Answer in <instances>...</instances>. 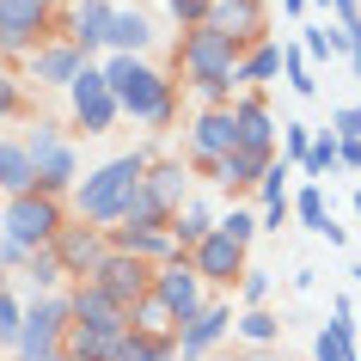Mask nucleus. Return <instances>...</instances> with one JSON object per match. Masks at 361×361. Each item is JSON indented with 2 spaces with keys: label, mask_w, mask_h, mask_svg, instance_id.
<instances>
[{
  "label": "nucleus",
  "mask_w": 361,
  "mask_h": 361,
  "mask_svg": "<svg viewBox=\"0 0 361 361\" xmlns=\"http://www.w3.org/2000/svg\"><path fill=\"white\" fill-rule=\"evenodd\" d=\"M98 74H104L116 111L129 123H147V129H171L178 123V80L159 74L147 56H104Z\"/></svg>",
  "instance_id": "1"
},
{
  "label": "nucleus",
  "mask_w": 361,
  "mask_h": 361,
  "mask_svg": "<svg viewBox=\"0 0 361 361\" xmlns=\"http://www.w3.org/2000/svg\"><path fill=\"white\" fill-rule=\"evenodd\" d=\"M147 159H153L147 147H135V153H116L104 166H92L74 190H68V214L86 221V227H116L123 209H129V196L141 190V178H147Z\"/></svg>",
  "instance_id": "2"
},
{
  "label": "nucleus",
  "mask_w": 361,
  "mask_h": 361,
  "mask_svg": "<svg viewBox=\"0 0 361 361\" xmlns=\"http://www.w3.org/2000/svg\"><path fill=\"white\" fill-rule=\"evenodd\" d=\"M25 153H31V171H37V190L68 202V190L80 184V147L68 141V129L49 123V116H37L31 135H25Z\"/></svg>",
  "instance_id": "3"
},
{
  "label": "nucleus",
  "mask_w": 361,
  "mask_h": 361,
  "mask_svg": "<svg viewBox=\"0 0 361 361\" xmlns=\"http://www.w3.org/2000/svg\"><path fill=\"white\" fill-rule=\"evenodd\" d=\"M68 221H74L68 202H61V196H43V190H25V196H6V202H0V233L19 239L25 251H49Z\"/></svg>",
  "instance_id": "4"
},
{
  "label": "nucleus",
  "mask_w": 361,
  "mask_h": 361,
  "mask_svg": "<svg viewBox=\"0 0 361 361\" xmlns=\"http://www.w3.org/2000/svg\"><path fill=\"white\" fill-rule=\"evenodd\" d=\"M239 43L221 37V31H209V25H196V31H178V49H171V61H178V74L184 86H209V80H233V68H239Z\"/></svg>",
  "instance_id": "5"
},
{
  "label": "nucleus",
  "mask_w": 361,
  "mask_h": 361,
  "mask_svg": "<svg viewBox=\"0 0 361 361\" xmlns=\"http://www.w3.org/2000/svg\"><path fill=\"white\" fill-rule=\"evenodd\" d=\"M61 19H68V6H43V0H0V68H13L25 61L37 43L61 37Z\"/></svg>",
  "instance_id": "6"
},
{
  "label": "nucleus",
  "mask_w": 361,
  "mask_h": 361,
  "mask_svg": "<svg viewBox=\"0 0 361 361\" xmlns=\"http://www.w3.org/2000/svg\"><path fill=\"white\" fill-rule=\"evenodd\" d=\"M153 300L166 306V319H171V337H178V324H190L202 306L214 300L209 288H202V276L190 269V257H171V264H159L153 269V288H147Z\"/></svg>",
  "instance_id": "7"
},
{
  "label": "nucleus",
  "mask_w": 361,
  "mask_h": 361,
  "mask_svg": "<svg viewBox=\"0 0 361 361\" xmlns=\"http://www.w3.org/2000/svg\"><path fill=\"white\" fill-rule=\"evenodd\" d=\"M68 123H74L80 135H111L116 123H123L111 86H104V74H98V61H86V68L74 74V86H68Z\"/></svg>",
  "instance_id": "8"
},
{
  "label": "nucleus",
  "mask_w": 361,
  "mask_h": 361,
  "mask_svg": "<svg viewBox=\"0 0 361 361\" xmlns=\"http://www.w3.org/2000/svg\"><path fill=\"white\" fill-rule=\"evenodd\" d=\"M104 251H111V233L104 227H86V221H68L56 233V245L49 257L61 264V282H92V269L104 264Z\"/></svg>",
  "instance_id": "9"
},
{
  "label": "nucleus",
  "mask_w": 361,
  "mask_h": 361,
  "mask_svg": "<svg viewBox=\"0 0 361 361\" xmlns=\"http://www.w3.org/2000/svg\"><path fill=\"white\" fill-rule=\"evenodd\" d=\"M227 111H233V147L257 153V159H276V153H282V123L269 116L264 92H239Z\"/></svg>",
  "instance_id": "10"
},
{
  "label": "nucleus",
  "mask_w": 361,
  "mask_h": 361,
  "mask_svg": "<svg viewBox=\"0 0 361 361\" xmlns=\"http://www.w3.org/2000/svg\"><path fill=\"white\" fill-rule=\"evenodd\" d=\"M92 288L111 294L123 312H135V306L147 300V288H153V269L141 264V257H129V251H104V264L92 269Z\"/></svg>",
  "instance_id": "11"
},
{
  "label": "nucleus",
  "mask_w": 361,
  "mask_h": 361,
  "mask_svg": "<svg viewBox=\"0 0 361 361\" xmlns=\"http://www.w3.org/2000/svg\"><path fill=\"white\" fill-rule=\"evenodd\" d=\"M190 269L202 276V288H209V294H233V288H239V276H245V245H233V239L209 233V239L190 251Z\"/></svg>",
  "instance_id": "12"
},
{
  "label": "nucleus",
  "mask_w": 361,
  "mask_h": 361,
  "mask_svg": "<svg viewBox=\"0 0 361 361\" xmlns=\"http://www.w3.org/2000/svg\"><path fill=\"white\" fill-rule=\"evenodd\" d=\"M86 68V56H80L68 37H49V43H37L31 56H25V86H56V92H68L74 86V74Z\"/></svg>",
  "instance_id": "13"
},
{
  "label": "nucleus",
  "mask_w": 361,
  "mask_h": 361,
  "mask_svg": "<svg viewBox=\"0 0 361 361\" xmlns=\"http://www.w3.org/2000/svg\"><path fill=\"white\" fill-rule=\"evenodd\" d=\"M209 31H221L239 49H251V43L269 37V6L264 0H209Z\"/></svg>",
  "instance_id": "14"
},
{
  "label": "nucleus",
  "mask_w": 361,
  "mask_h": 361,
  "mask_svg": "<svg viewBox=\"0 0 361 361\" xmlns=\"http://www.w3.org/2000/svg\"><path fill=\"white\" fill-rule=\"evenodd\" d=\"M227 331H233V300H227V294H214L190 324H178V361H202Z\"/></svg>",
  "instance_id": "15"
},
{
  "label": "nucleus",
  "mask_w": 361,
  "mask_h": 361,
  "mask_svg": "<svg viewBox=\"0 0 361 361\" xmlns=\"http://www.w3.org/2000/svg\"><path fill=\"white\" fill-rule=\"evenodd\" d=\"M104 31H111V0H74L68 19H61V37L86 61H104Z\"/></svg>",
  "instance_id": "16"
},
{
  "label": "nucleus",
  "mask_w": 361,
  "mask_h": 361,
  "mask_svg": "<svg viewBox=\"0 0 361 361\" xmlns=\"http://www.w3.org/2000/svg\"><path fill=\"white\" fill-rule=\"evenodd\" d=\"M68 324H92V331H129V312L111 300V294H98L92 282H68Z\"/></svg>",
  "instance_id": "17"
},
{
  "label": "nucleus",
  "mask_w": 361,
  "mask_h": 361,
  "mask_svg": "<svg viewBox=\"0 0 361 361\" xmlns=\"http://www.w3.org/2000/svg\"><path fill=\"white\" fill-rule=\"evenodd\" d=\"M141 190H147L166 214H178V209L196 196V178H190V166H184V159H147V178H141Z\"/></svg>",
  "instance_id": "18"
},
{
  "label": "nucleus",
  "mask_w": 361,
  "mask_h": 361,
  "mask_svg": "<svg viewBox=\"0 0 361 361\" xmlns=\"http://www.w3.org/2000/svg\"><path fill=\"white\" fill-rule=\"evenodd\" d=\"M153 49V19L141 6H111V31H104V56H147Z\"/></svg>",
  "instance_id": "19"
},
{
  "label": "nucleus",
  "mask_w": 361,
  "mask_h": 361,
  "mask_svg": "<svg viewBox=\"0 0 361 361\" xmlns=\"http://www.w3.org/2000/svg\"><path fill=\"white\" fill-rule=\"evenodd\" d=\"M104 233H111V251H129V257H141L147 269H159V264L178 257V245H171L166 227H104Z\"/></svg>",
  "instance_id": "20"
},
{
  "label": "nucleus",
  "mask_w": 361,
  "mask_h": 361,
  "mask_svg": "<svg viewBox=\"0 0 361 361\" xmlns=\"http://www.w3.org/2000/svg\"><path fill=\"white\" fill-rule=\"evenodd\" d=\"M288 209H294V221H300L306 233H319V239H331V245H349V227H337L331 209H324V184H300V190L288 196Z\"/></svg>",
  "instance_id": "21"
},
{
  "label": "nucleus",
  "mask_w": 361,
  "mask_h": 361,
  "mask_svg": "<svg viewBox=\"0 0 361 361\" xmlns=\"http://www.w3.org/2000/svg\"><path fill=\"white\" fill-rule=\"evenodd\" d=\"M166 233H171V245H178V257H190V251L214 233V202L209 196H190V202L166 221Z\"/></svg>",
  "instance_id": "22"
},
{
  "label": "nucleus",
  "mask_w": 361,
  "mask_h": 361,
  "mask_svg": "<svg viewBox=\"0 0 361 361\" xmlns=\"http://www.w3.org/2000/svg\"><path fill=\"white\" fill-rule=\"evenodd\" d=\"M269 80H282V43L276 37L251 43L245 56H239V68H233V86H239V92H257V86H269Z\"/></svg>",
  "instance_id": "23"
},
{
  "label": "nucleus",
  "mask_w": 361,
  "mask_h": 361,
  "mask_svg": "<svg viewBox=\"0 0 361 361\" xmlns=\"http://www.w3.org/2000/svg\"><path fill=\"white\" fill-rule=\"evenodd\" d=\"M129 331H92V324H68L61 331V361H111V349Z\"/></svg>",
  "instance_id": "24"
},
{
  "label": "nucleus",
  "mask_w": 361,
  "mask_h": 361,
  "mask_svg": "<svg viewBox=\"0 0 361 361\" xmlns=\"http://www.w3.org/2000/svg\"><path fill=\"white\" fill-rule=\"evenodd\" d=\"M264 166L269 159H257V153H245V147H233L227 159H214V171H209V184H221L227 196H245L257 178H264Z\"/></svg>",
  "instance_id": "25"
},
{
  "label": "nucleus",
  "mask_w": 361,
  "mask_h": 361,
  "mask_svg": "<svg viewBox=\"0 0 361 361\" xmlns=\"http://www.w3.org/2000/svg\"><path fill=\"white\" fill-rule=\"evenodd\" d=\"M25 190H37V171H31V153H25V141H0V202L6 196H25Z\"/></svg>",
  "instance_id": "26"
},
{
  "label": "nucleus",
  "mask_w": 361,
  "mask_h": 361,
  "mask_svg": "<svg viewBox=\"0 0 361 361\" xmlns=\"http://www.w3.org/2000/svg\"><path fill=\"white\" fill-rule=\"evenodd\" d=\"M312 355H319V361H361V349H355V319L324 324L319 337H312Z\"/></svg>",
  "instance_id": "27"
},
{
  "label": "nucleus",
  "mask_w": 361,
  "mask_h": 361,
  "mask_svg": "<svg viewBox=\"0 0 361 361\" xmlns=\"http://www.w3.org/2000/svg\"><path fill=\"white\" fill-rule=\"evenodd\" d=\"M300 49H306V61H343V25L337 19L300 25Z\"/></svg>",
  "instance_id": "28"
},
{
  "label": "nucleus",
  "mask_w": 361,
  "mask_h": 361,
  "mask_svg": "<svg viewBox=\"0 0 361 361\" xmlns=\"http://www.w3.org/2000/svg\"><path fill=\"white\" fill-rule=\"evenodd\" d=\"M61 264L56 257H49V251H37V257H31V264H25V294L19 300H31V294H61Z\"/></svg>",
  "instance_id": "29"
},
{
  "label": "nucleus",
  "mask_w": 361,
  "mask_h": 361,
  "mask_svg": "<svg viewBox=\"0 0 361 361\" xmlns=\"http://www.w3.org/2000/svg\"><path fill=\"white\" fill-rule=\"evenodd\" d=\"M324 171H337V135H331V129H312V147H306L300 178H306V184H319Z\"/></svg>",
  "instance_id": "30"
},
{
  "label": "nucleus",
  "mask_w": 361,
  "mask_h": 361,
  "mask_svg": "<svg viewBox=\"0 0 361 361\" xmlns=\"http://www.w3.org/2000/svg\"><path fill=\"white\" fill-rule=\"evenodd\" d=\"M233 331L245 343H276L282 337V319H276L269 306H251V312H233Z\"/></svg>",
  "instance_id": "31"
},
{
  "label": "nucleus",
  "mask_w": 361,
  "mask_h": 361,
  "mask_svg": "<svg viewBox=\"0 0 361 361\" xmlns=\"http://www.w3.org/2000/svg\"><path fill=\"white\" fill-rule=\"evenodd\" d=\"M288 178H294V166H288L282 153H276V159L264 166V178L251 184V196H257V209H269V202H288Z\"/></svg>",
  "instance_id": "32"
},
{
  "label": "nucleus",
  "mask_w": 361,
  "mask_h": 361,
  "mask_svg": "<svg viewBox=\"0 0 361 361\" xmlns=\"http://www.w3.org/2000/svg\"><path fill=\"white\" fill-rule=\"evenodd\" d=\"M214 233H221V239H233V245H251V239H257V209L233 202L227 214H214Z\"/></svg>",
  "instance_id": "33"
},
{
  "label": "nucleus",
  "mask_w": 361,
  "mask_h": 361,
  "mask_svg": "<svg viewBox=\"0 0 361 361\" xmlns=\"http://www.w3.org/2000/svg\"><path fill=\"white\" fill-rule=\"evenodd\" d=\"M282 80L294 86L300 98H312L319 92V80H312V61H306V49L300 43H282Z\"/></svg>",
  "instance_id": "34"
},
{
  "label": "nucleus",
  "mask_w": 361,
  "mask_h": 361,
  "mask_svg": "<svg viewBox=\"0 0 361 361\" xmlns=\"http://www.w3.org/2000/svg\"><path fill=\"white\" fill-rule=\"evenodd\" d=\"M166 221H171V214L159 209V202H153L147 190H135V196H129V209H123V221H116V227H166Z\"/></svg>",
  "instance_id": "35"
},
{
  "label": "nucleus",
  "mask_w": 361,
  "mask_h": 361,
  "mask_svg": "<svg viewBox=\"0 0 361 361\" xmlns=\"http://www.w3.org/2000/svg\"><path fill=\"white\" fill-rule=\"evenodd\" d=\"M129 331H141V337H171V319H166V306H159V300L147 294V300H141V306L129 312Z\"/></svg>",
  "instance_id": "36"
},
{
  "label": "nucleus",
  "mask_w": 361,
  "mask_h": 361,
  "mask_svg": "<svg viewBox=\"0 0 361 361\" xmlns=\"http://www.w3.org/2000/svg\"><path fill=\"white\" fill-rule=\"evenodd\" d=\"M19 324H25V300L13 294V282H6V288H0V349L19 343Z\"/></svg>",
  "instance_id": "37"
},
{
  "label": "nucleus",
  "mask_w": 361,
  "mask_h": 361,
  "mask_svg": "<svg viewBox=\"0 0 361 361\" xmlns=\"http://www.w3.org/2000/svg\"><path fill=\"white\" fill-rule=\"evenodd\" d=\"M269 269H251L245 264V276H239V312H251V306H269Z\"/></svg>",
  "instance_id": "38"
},
{
  "label": "nucleus",
  "mask_w": 361,
  "mask_h": 361,
  "mask_svg": "<svg viewBox=\"0 0 361 361\" xmlns=\"http://www.w3.org/2000/svg\"><path fill=\"white\" fill-rule=\"evenodd\" d=\"M31 104H25V80L13 74V68H0V123H13V116H25Z\"/></svg>",
  "instance_id": "39"
},
{
  "label": "nucleus",
  "mask_w": 361,
  "mask_h": 361,
  "mask_svg": "<svg viewBox=\"0 0 361 361\" xmlns=\"http://www.w3.org/2000/svg\"><path fill=\"white\" fill-rule=\"evenodd\" d=\"M306 147H312V129H306V123H282V159L294 171L306 166Z\"/></svg>",
  "instance_id": "40"
},
{
  "label": "nucleus",
  "mask_w": 361,
  "mask_h": 361,
  "mask_svg": "<svg viewBox=\"0 0 361 361\" xmlns=\"http://www.w3.org/2000/svg\"><path fill=\"white\" fill-rule=\"evenodd\" d=\"M166 13L178 31H196V25H209V0H166Z\"/></svg>",
  "instance_id": "41"
},
{
  "label": "nucleus",
  "mask_w": 361,
  "mask_h": 361,
  "mask_svg": "<svg viewBox=\"0 0 361 361\" xmlns=\"http://www.w3.org/2000/svg\"><path fill=\"white\" fill-rule=\"evenodd\" d=\"M135 361H178V337H141L135 331Z\"/></svg>",
  "instance_id": "42"
},
{
  "label": "nucleus",
  "mask_w": 361,
  "mask_h": 361,
  "mask_svg": "<svg viewBox=\"0 0 361 361\" xmlns=\"http://www.w3.org/2000/svg\"><path fill=\"white\" fill-rule=\"evenodd\" d=\"M31 257H37V251H25L19 239H6V233H0V269H6V282H13V276H25V264H31Z\"/></svg>",
  "instance_id": "43"
},
{
  "label": "nucleus",
  "mask_w": 361,
  "mask_h": 361,
  "mask_svg": "<svg viewBox=\"0 0 361 361\" xmlns=\"http://www.w3.org/2000/svg\"><path fill=\"white\" fill-rule=\"evenodd\" d=\"M331 135H337V141H361V104L331 111Z\"/></svg>",
  "instance_id": "44"
},
{
  "label": "nucleus",
  "mask_w": 361,
  "mask_h": 361,
  "mask_svg": "<svg viewBox=\"0 0 361 361\" xmlns=\"http://www.w3.org/2000/svg\"><path fill=\"white\" fill-rule=\"evenodd\" d=\"M288 214H294L288 202H269V209H257V233H282V227H288Z\"/></svg>",
  "instance_id": "45"
},
{
  "label": "nucleus",
  "mask_w": 361,
  "mask_h": 361,
  "mask_svg": "<svg viewBox=\"0 0 361 361\" xmlns=\"http://www.w3.org/2000/svg\"><path fill=\"white\" fill-rule=\"evenodd\" d=\"M337 166L361 171V141H337Z\"/></svg>",
  "instance_id": "46"
},
{
  "label": "nucleus",
  "mask_w": 361,
  "mask_h": 361,
  "mask_svg": "<svg viewBox=\"0 0 361 361\" xmlns=\"http://www.w3.org/2000/svg\"><path fill=\"white\" fill-rule=\"evenodd\" d=\"M282 13H288V19H300V13H306V0H282Z\"/></svg>",
  "instance_id": "47"
},
{
  "label": "nucleus",
  "mask_w": 361,
  "mask_h": 361,
  "mask_svg": "<svg viewBox=\"0 0 361 361\" xmlns=\"http://www.w3.org/2000/svg\"><path fill=\"white\" fill-rule=\"evenodd\" d=\"M349 209H355V221H361V190H355V202H349Z\"/></svg>",
  "instance_id": "48"
},
{
  "label": "nucleus",
  "mask_w": 361,
  "mask_h": 361,
  "mask_svg": "<svg viewBox=\"0 0 361 361\" xmlns=\"http://www.w3.org/2000/svg\"><path fill=\"white\" fill-rule=\"evenodd\" d=\"M43 6H49V13H56V6H61V0H43Z\"/></svg>",
  "instance_id": "49"
},
{
  "label": "nucleus",
  "mask_w": 361,
  "mask_h": 361,
  "mask_svg": "<svg viewBox=\"0 0 361 361\" xmlns=\"http://www.w3.org/2000/svg\"><path fill=\"white\" fill-rule=\"evenodd\" d=\"M0 288H6V269H0Z\"/></svg>",
  "instance_id": "50"
},
{
  "label": "nucleus",
  "mask_w": 361,
  "mask_h": 361,
  "mask_svg": "<svg viewBox=\"0 0 361 361\" xmlns=\"http://www.w3.org/2000/svg\"><path fill=\"white\" fill-rule=\"evenodd\" d=\"M355 6H361V0H355Z\"/></svg>",
  "instance_id": "51"
}]
</instances>
